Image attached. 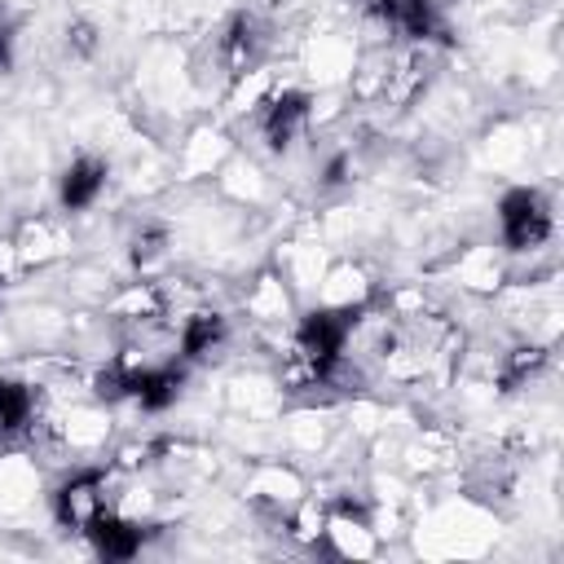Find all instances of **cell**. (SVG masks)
<instances>
[{"label":"cell","instance_id":"cell-1","mask_svg":"<svg viewBox=\"0 0 564 564\" xmlns=\"http://www.w3.org/2000/svg\"><path fill=\"white\" fill-rule=\"evenodd\" d=\"M357 317H361V304L313 308V313L300 317V326H295V348H300V357H304V366H308L313 379L335 375V366L344 361V344H348Z\"/></svg>","mask_w":564,"mask_h":564},{"label":"cell","instance_id":"cell-2","mask_svg":"<svg viewBox=\"0 0 564 564\" xmlns=\"http://www.w3.org/2000/svg\"><path fill=\"white\" fill-rule=\"evenodd\" d=\"M551 203L533 185H516L498 198V234L507 251H533L551 238Z\"/></svg>","mask_w":564,"mask_h":564},{"label":"cell","instance_id":"cell-3","mask_svg":"<svg viewBox=\"0 0 564 564\" xmlns=\"http://www.w3.org/2000/svg\"><path fill=\"white\" fill-rule=\"evenodd\" d=\"M181 388H185V370H181V366H150V370H137V366L123 361V397H132V401H137L141 410H150V414L172 410L176 397H181Z\"/></svg>","mask_w":564,"mask_h":564},{"label":"cell","instance_id":"cell-4","mask_svg":"<svg viewBox=\"0 0 564 564\" xmlns=\"http://www.w3.org/2000/svg\"><path fill=\"white\" fill-rule=\"evenodd\" d=\"M106 502H101V471H75L57 494H53V516H57V524L62 529H70V533H84L88 529V520L101 511Z\"/></svg>","mask_w":564,"mask_h":564},{"label":"cell","instance_id":"cell-5","mask_svg":"<svg viewBox=\"0 0 564 564\" xmlns=\"http://www.w3.org/2000/svg\"><path fill=\"white\" fill-rule=\"evenodd\" d=\"M308 106H313V97L300 88H282L278 97H269V106L260 115V132H264L269 150H286L300 137V128L308 123Z\"/></svg>","mask_w":564,"mask_h":564},{"label":"cell","instance_id":"cell-6","mask_svg":"<svg viewBox=\"0 0 564 564\" xmlns=\"http://www.w3.org/2000/svg\"><path fill=\"white\" fill-rule=\"evenodd\" d=\"M84 533H88V542H93V551L101 560H132L145 546V529L132 524V520H123V516H115V511H106V507L88 520Z\"/></svg>","mask_w":564,"mask_h":564},{"label":"cell","instance_id":"cell-7","mask_svg":"<svg viewBox=\"0 0 564 564\" xmlns=\"http://www.w3.org/2000/svg\"><path fill=\"white\" fill-rule=\"evenodd\" d=\"M106 176H110V167H106L101 159H93V154L70 159V167H66L62 181H57V203H62L66 212H88V207L101 198Z\"/></svg>","mask_w":564,"mask_h":564},{"label":"cell","instance_id":"cell-8","mask_svg":"<svg viewBox=\"0 0 564 564\" xmlns=\"http://www.w3.org/2000/svg\"><path fill=\"white\" fill-rule=\"evenodd\" d=\"M375 9L388 18V26H397L410 40H432L441 35V18L432 0H375Z\"/></svg>","mask_w":564,"mask_h":564},{"label":"cell","instance_id":"cell-9","mask_svg":"<svg viewBox=\"0 0 564 564\" xmlns=\"http://www.w3.org/2000/svg\"><path fill=\"white\" fill-rule=\"evenodd\" d=\"M220 53H225V62H229L234 75H242V70H251L260 62V26H256L251 13H234L229 18L225 40H220Z\"/></svg>","mask_w":564,"mask_h":564},{"label":"cell","instance_id":"cell-10","mask_svg":"<svg viewBox=\"0 0 564 564\" xmlns=\"http://www.w3.org/2000/svg\"><path fill=\"white\" fill-rule=\"evenodd\" d=\"M220 344H225V317L220 313L203 308V313H189L185 317V326H181V357L185 361H203Z\"/></svg>","mask_w":564,"mask_h":564},{"label":"cell","instance_id":"cell-11","mask_svg":"<svg viewBox=\"0 0 564 564\" xmlns=\"http://www.w3.org/2000/svg\"><path fill=\"white\" fill-rule=\"evenodd\" d=\"M35 414V397L22 379H0V436H13L31 423Z\"/></svg>","mask_w":564,"mask_h":564},{"label":"cell","instance_id":"cell-12","mask_svg":"<svg viewBox=\"0 0 564 564\" xmlns=\"http://www.w3.org/2000/svg\"><path fill=\"white\" fill-rule=\"evenodd\" d=\"M542 361H546V352H542V348H516V352L502 361V392H516V388H520V383H524Z\"/></svg>","mask_w":564,"mask_h":564},{"label":"cell","instance_id":"cell-13","mask_svg":"<svg viewBox=\"0 0 564 564\" xmlns=\"http://www.w3.org/2000/svg\"><path fill=\"white\" fill-rule=\"evenodd\" d=\"M97 44H101V40H97V26H93L88 18H75V22L66 26V48H70L75 57H93Z\"/></svg>","mask_w":564,"mask_h":564},{"label":"cell","instance_id":"cell-14","mask_svg":"<svg viewBox=\"0 0 564 564\" xmlns=\"http://www.w3.org/2000/svg\"><path fill=\"white\" fill-rule=\"evenodd\" d=\"M163 247H167V229H163V225H145V229L132 238V260L145 264V260H154Z\"/></svg>","mask_w":564,"mask_h":564},{"label":"cell","instance_id":"cell-15","mask_svg":"<svg viewBox=\"0 0 564 564\" xmlns=\"http://www.w3.org/2000/svg\"><path fill=\"white\" fill-rule=\"evenodd\" d=\"M13 70V26L0 22V75Z\"/></svg>","mask_w":564,"mask_h":564},{"label":"cell","instance_id":"cell-16","mask_svg":"<svg viewBox=\"0 0 564 564\" xmlns=\"http://www.w3.org/2000/svg\"><path fill=\"white\" fill-rule=\"evenodd\" d=\"M322 181H326V185H344V181H348V159H344V154H335V159L326 163Z\"/></svg>","mask_w":564,"mask_h":564}]
</instances>
